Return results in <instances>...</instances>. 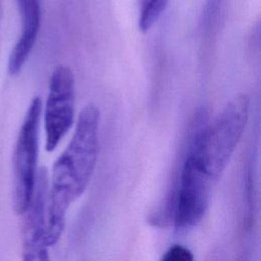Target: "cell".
<instances>
[{"label":"cell","mask_w":261,"mask_h":261,"mask_svg":"<svg viewBox=\"0 0 261 261\" xmlns=\"http://www.w3.org/2000/svg\"><path fill=\"white\" fill-rule=\"evenodd\" d=\"M21 32L8 58L7 70L10 75L18 74L29 59L41 25V6L39 0H16Z\"/></svg>","instance_id":"8992f818"},{"label":"cell","mask_w":261,"mask_h":261,"mask_svg":"<svg viewBox=\"0 0 261 261\" xmlns=\"http://www.w3.org/2000/svg\"><path fill=\"white\" fill-rule=\"evenodd\" d=\"M168 0H140L138 25L142 33H147L160 18Z\"/></svg>","instance_id":"52a82bcc"},{"label":"cell","mask_w":261,"mask_h":261,"mask_svg":"<svg viewBox=\"0 0 261 261\" xmlns=\"http://www.w3.org/2000/svg\"><path fill=\"white\" fill-rule=\"evenodd\" d=\"M100 111L94 104L80 112L73 135L53 164L47 193L49 246L60 239L70 206L85 193L94 173L99 150Z\"/></svg>","instance_id":"6da1fadb"},{"label":"cell","mask_w":261,"mask_h":261,"mask_svg":"<svg viewBox=\"0 0 261 261\" xmlns=\"http://www.w3.org/2000/svg\"><path fill=\"white\" fill-rule=\"evenodd\" d=\"M48 177L45 170L38 172L33 199L24 215L21 260L50 261L47 238Z\"/></svg>","instance_id":"5b68a950"},{"label":"cell","mask_w":261,"mask_h":261,"mask_svg":"<svg viewBox=\"0 0 261 261\" xmlns=\"http://www.w3.org/2000/svg\"><path fill=\"white\" fill-rule=\"evenodd\" d=\"M43 119L45 149L52 152L74 121V74L67 65H57L50 75Z\"/></svg>","instance_id":"277c9868"},{"label":"cell","mask_w":261,"mask_h":261,"mask_svg":"<svg viewBox=\"0 0 261 261\" xmlns=\"http://www.w3.org/2000/svg\"><path fill=\"white\" fill-rule=\"evenodd\" d=\"M160 261H194V255L187 247L173 245L165 251Z\"/></svg>","instance_id":"ba28073f"},{"label":"cell","mask_w":261,"mask_h":261,"mask_svg":"<svg viewBox=\"0 0 261 261\" xmlns=\"http://www.w3.org/2000/svg\"><path fill=\"white\" fill-rule=\"evenodd\" d=\"M249 113L246 94L227 102L211 123L194 134L179 173L213 191L244 134Z\"/></svg>","instance_id":"7a4b0ae2"},{"label":"cell","mask_w":261,"mask_h":261,"mask_svg":"<svg viewBox=\"0 0 261 261\" xmlns=\"http://www.w3.org/2000/svg\"><path fill=\"white\" fill-rule=\"evenodd\" d=\"M42 109L41 98L35 97L25 112L14 147L12 158V204L15 213L19 215H23L27 212L37 184Z\"/></svg>","instance_id":"3957f363"}]
</instances>
